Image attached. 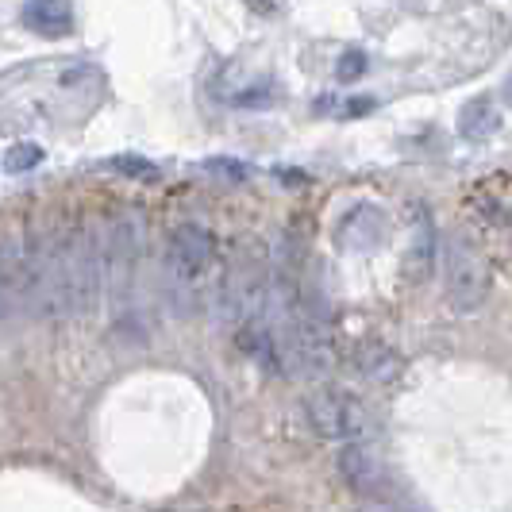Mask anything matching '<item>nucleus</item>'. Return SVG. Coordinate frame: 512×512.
I'll return each instance as SVG.
<instances>
[{"label":"nucleus","instance_id":"nucleus-10","mask_svg":"<svg viewBox=\"0 0 512 512\" xmlns=\"http://www.w3.org/2000/svg\"><path fill=\"white\" fill-rule=\"evenodd\" d=\"M497 128H501V112H497V104L489 101V97H478V101H470L459 112V135L462 139L482 143V139H493Z\"/></svg>","mask_w":512,"mask_h":512},{"label":"nucleus","instance_id":"nucleus-13","mask_svg":"<svg viewBox=\"0 0 512 512\" xmlns=\"http://www.w3.org/2000/svg\"><path fill=\"white\" fill-rule=\"evenodd\" d=\"M108 166L112 170H120V174H128V178H158V166L147 162V158H139V154H116V158H108Z\"/></svg>","mask_w":512,"mask_h":512},{"label":"nucleus","instance_id":"nucleus-7","mask_svg":"<svg viewBox=\"0 0 512 512\" xmlns=\"http://www.w3.org/2000/svg\"><path fill=\"white\" fill-rule=\"evenodd\" d=\"M385 224L382 208L378 205H359L343 216V228H339V247L343 251H374L378 243H385Z\"/></svg>","mask_w":512,"mask_h":512},{"label":"nucleus","instance_id":"nucleus-5","mask_svg":"<svg viewBox=\"0 0 512 512\" xmlns=\"http://www.w3.org/2000/svg\"><path fill=\"white\" fill-rule=\"evenodd\" d=\"M439 255V235L436 224L428 216V208H412V239H409V255H405V274L412 282H428L432 270H436Z\"/></svg>","mask_w":512,"mask_h":512},{"label":"nucleus","instance_id":"nucleus-12","mask_svg":"<svg viewBox=\"0 0 512 512\" xmlns=\"http://www.w3.org/2000/svg\"><path fill=\"white\" fill-rule=\"evenodd\" d=\"M43 162V147L39 143H12L4 151V174H31Z\"/></svg>","mask_w":512,"mask_h":512},{"label":"nucleus","instance_id":"nucleus-16","mask_svg":"<svg viewBox=\"0 0 512 512\" xmlns=\"http://www.w3.org/2000/svg\"><path fill=\"white\" fill-rule=\"evenodd\" d=\"M205 166H208V170H220L224 178H235V181H243L247 174H251V170H247L243 162H235V158H208Z\"/></svg>","mask_w":512,"mask_h":512},{"label":"nucleus","instance_id":"nucleus-4","mask_svg":"<svg viewBox=\"0 0 512 512\" xmlns=\"http://www.w3.org/2000/svg\"><path fill=\"white\" fill-rule=\"evenodd\" d=\"M308 424L320 439H335V443H347V439L366 436V412L355 397L347 393H332V389H316L305 401Z\"/></svg>","mask_w":512,"mask_h":512},{"label":"nucleus","instance_id":"nucleus-11","mask_svg":"<svg viewBox=\"0 0 512 512\" xmlns=\"http://www.w3.org/2000/svg\"><path fill=\"white\" fill-rule=\"evenodd\" d=\"M359 366L370 382H389V378L397 374L401 362H397V355H393L389 347H382V343H366L359 355Z\"/></svg>","mask_w":512,"mask_h":512},{"label":"nucleus","instance_id":"nucleus-17","mask_svg":"<svg viewBox=\"0 0 512 512\" xmlns=\"http://www.w3.org/2000/svg\"><path fill=\"white\" fill-rule=\"evenodd\" d=\"M359 512H397V509H389V505H362Z\"/></svg>","mask_w":512,"mask_h":512},{"label":"nucleus","instance_id":"nucleus-18","mask_svg":"<svg viewBox=\"0 0 512 512\" xmlns=\"http://www.w3.org/2000/svg\"><path fill=\"white\" fill-rule=\"evenodd\" d=\"M505 101H509V108H512V74H509V81H505Z\"/></svg>","mask_w":512,"mask_h":512},{"label":"nucleus","instance_id":"nucleus-15","mask_svg":"<svg viewBox=\"0 0 512 512\" xmlns=\"http://www.w3.org/2000/svg\"><path fill=\"white\" fill-rule=\"evenodd\" d=\"M335 74H339V81H355V77H362V74H366V54H362V51H347L343 58H339Z\"/></svg>","mask_w":512,"mask_h":512},{"label":"nucleus","instance_id":"nucleus-14","mask_svg":"<svg viewBox=\"0 0 512 512\" xmlns=\"http://www.w3.org/2000/svg\"><path fill=\"white\" fill-rule=\"evenodd\" d=\"M274 101V89H270V81H255L251 89H243V93H231L228 104L235 108H262V104Z\"/></svg>","mask_w":512,"mask_h":512},{"label":"nucleus","instance_id":"nucleus-2","mask_svg":"<svg viewBox=\"0 0 512 512\" xmlns=\"http://www.w3.org/2000/svg\"><path fill=\"white\" fill-rule=\"evenodd\" d=\"M443 278H447V301L455 312H478L489 297V266L482 247L466 235L455 231L447 235L443 251Z\"/></svg>","mask_w":512,"mask_h":512},{"label":"nucleus","instance_id":"nucleus-9","mask_svg":"<svg viewBox=\"0 0 512 512\" xmlns=\"http://www.w3.org/2000/svg\"><path fill=\"white\" fill-rule=\"evenodd\" d=\"M0 293H31V251L16 235L0 239Z\"/></svg>","mask_w":512,"mask_h":512},{"label":"nucleus","instance_id":"nucleus-8","mask_svg":"<svg viewBox=\"0 0 512 512\" xmlns=\"http://www.w3.org/2000/svg\"><path fill=\"white\" fill-rule=\"evenodd\" d=\"M24 24L43 39H62L74 31V4L70 0H27Z\"/></svg>","mask_w":512,"mask_h":512},{"label":"nucleus","instance_id":"nucleus-3","mask_svg":"<svg viewBox=\"0 0 512 512\" xmlns=\"http://www.w3.org/2000/svg\"><path fill=\"white\" fill-rule=\"evenodd\" d=\"M216 258V239L201 224H181L170 235V251H166V282L174 289V297H189L193 282L205 274Z\"/></svg>","mask_w":512,"mask_h":512},{"label":"nucleus","instance_id":"nucleus-6","mask_svg":"<svg viewBox=\"0 0 512 512\" xmlns=\"http://www.w3.org/2000/svg\"><path fill=\"white\" fill-rule=\"evenodd\" d=\"M339 474L355 493H374L382 486V462L366 439H347L339 447Z\"/></svg>","mask_w":512,"mask_h":512},{"label":"nucleus","instance_id":"nucleus-1","mask_svg":"<svg viewBox=\"0 0 512 512\" xmlns=\"http://www.w3.org/2000/svg\"><path fill=\"white\" fill-rule=\"evenodd\" d=\"M104 262L101 235L85 224H62V262H58V308L62 316H85L101 305Z\"/></svg>","mask_w":512,"mask_h":512}]
</instances>
